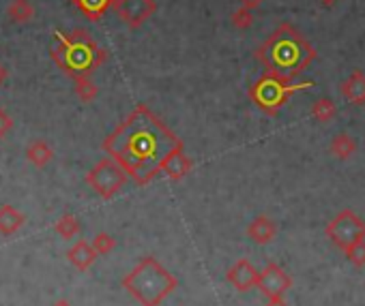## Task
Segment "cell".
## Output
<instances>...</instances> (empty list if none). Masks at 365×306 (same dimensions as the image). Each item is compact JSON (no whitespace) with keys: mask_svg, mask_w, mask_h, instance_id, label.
<instances>
[{"mask_svg":"<svg viewBox=\"0 0 365 306\" xmlns=\"http://www.w3.org/2000/svg\"><path fill=\"white\" fill-rule=\"evenodd\" d=\"M106 148L125 172L140 185H146L155 174L164 169L170 154L181 148V139L146 105H137L110 135Z\"/></svg>","mask_w":365,"mask_h":306,"instance_id":"6da1fadb","label":"cell"},{"mask_svg":"<svg viewBox=\"0 0 365 306\" xmlns=\"http://www.w3.org/2000/svg\"><path fill=\"white\" fill-rule=\"evenodd\" d=\"M254 56L265 67V71L297 80L316 60L318 51L303 37L299 28L284 22L269 34V39L254 51Z\"/></svg>","mask_w":365,"mask_h":306,"instance_id":"7a4b0ae2","label":"cell"},{"mask_svg":"<svg viewBox=\"0 0 365 306\" xmlns=\"http://www.w3.org/2000/svg\"><path fill=\"white\" fill-rule=\"evenodd\" d=\"M52 58L69 78L93 75L108 60V51L99 47L97 41L84 28L71 32H56V47L52 49Z\"/></svg>","mask_w":365,"mask_h":306,"instance_id":"3957f363","label":"cell"},{"mask_svg":"<svg viewBox=\"0 0 365 306\" xmlns=\"http://www.w3.org/2000/svg\"><path fill=\"white\" fill-rule=\"evenodd\" d=\"M309 86H314V84L311 82L297 84L294 80H288V78H282L277 73H271V71H265V73L250 86L247 95L260 112L275 116L286 105L290 95L299 93V90H307Z\"/></svg>","mask_w":365,"mask_h":306,"instance_id":"277c9868","label":"cell"},{"mask_svg":"<svg viewBox=\"0 0 365 306\" xmlns=\"http://www.w3.org/2000/svg\"><path fill=\"white\" fill-rule=\"evenodd\" d=\"M327 233L333 238L335 244H340L344 248H353L365 238V225L351 210H344L331 223H329Z\"/></svg>","mask_w":365,"mask_h":306,"instance_id":"5b68a950","label":"cell"},{"mask_svg":"<svg viewBox=\"0 0 365 306\" xmlns=\"http://www.w3.org/2000/svg\"><path fill=\"white\" fill-rule=\"evenodd\" d=\"M114 9L120 22H125L131 30H135L151 20L157 11V5H155V0H116Z\"/></svg>","mask_w":365,"mask_h":306,"instance_id":"8992f818","label":"cell"},{"mask_svg":"<svg viewBox=\"0 0 365 306\" xmlns=\"http://www.w3.org/2000/svg\"><path fill=\"white\" fill-rule=\"evenodd\" d=\"M91 183L95 185V189L101 193V195H114L120 187H123L125 183V174L120 172L116 165L108 163V161H103V163H99L91 176Z\"/></svg>","mask_w":365,"mask_h":306,"instance_id":"52a82bcc","label":"cell"},{"mask_svg":"<svg viewBox=\"0 0 365 306\" xmlns=\"http://www.w3.org/2000/svg\"><path fill=\"white\" fill-rule=\"evenodd\" d=\"M342 97L351 101L353 105H363L365 103V73L355 69L353 73L342 82Z\"/></svg>","mask_w":365,"mask_h":306,"instance_id":"ba28073f","label":"cell"},{"mask_svg":"<svg viewBox=\"0 0 365 306\" xmlns=\"http://www.w3.org/2000/svg\"><path fill=\"white\" fill-rule=\"evenodd\" d=\"M71 3L89 17L91 22H97L103 17L108 9L116 7V0H71Z\"/></svg>","mask_w":365,"mask_h":306,"instance_id":"9c48e42d","label":"cell"},{"mask_svg":"<svg viewBox=\"0 0 365 306\" xmlns=\"http://www.w3.org/2000/svg\"><path fill=\"white\" fill-rule=\"evenodd\" d=\"M191 167V161L183 154V146L177 148L175 152L170 154V158L164 163V172L172 178V180H181Z\"/></svg>","mask_w":365,"mask_h":306,"instance_id":"30bf717a","label":"cell"},{"mask_svg":"<svg viewBox=\"0 0 365 306\" xmlns=\"http://www.w3.org/2000/svg\"><path fill=\"white\" fill-rule=\"evenodd\" d=\"M7 15L15 24H26L34 17V7L28 0H11V5L7 7Z\"/></svg>","mask_w":365,"mask_h":306,"instance_id":"8fae6325","label":"cell"},{"mask_svg":"<svg viewBox=\"0 0 365 306\" xmlns=\"http://www.w3.org/2000/svg\"><path fill=\"white\" fill-rule=\"evenodd\" d=\"M311 116H314L318 122H331L338 116V105L331 99L322 97L311 105Z\"/></svg>","mask_w":365,"mask_h":306,"instance_id":"7c38bea8","label":"cell"},{"mask_svg":"<svg viewBox=\"0 0 365 306\" xmlns=\"http://www.w3.org/2000/svg\"><path fill=\"white\" fill-rule=\"evenodd\" d=\"M273 233H275V225L267 217H260L250 225V236L256 242H269L273 238Z\"/></svg>","mask_w":365,"mask_h":306,"instance_id":"4fadbf2b","label":"cell"},{"mask_svg":"<svg viewBox=\"0 0 365 306\" xmlns=\"http://www.w3.org/2000/svg\"><path fill=\"white\" fill-rule=\"evenodd\" d=\"M76 82V95L82 99V101H86V103H91L95 97H97V93H99V88H97V84L91 80V75H84V78H76L74 80Z\"/></svg>","mask_w":365,"mask_h":306,"instance_id":"5bb4252c","label":"cell"},{"mask_svg":"<svg viewBox=\"0 0 365 306\" xmlns=\"http://www.w3.org/2000/svg\"><path fill=\"white\" fill-rule=\"evenodd\" d=\"M355 150H357V146H355V141L349 135H338L333 139V143H331V152L338 158H349V156L355 154Z\"/></svg>","mask_w":365,"mask_h":306,"instance_id":"9a60e30c","label":"cell"},{"mask_svg":"<svg viewBox=\"0 0 365 306\" xmlns=\"http://www.w3.org/2000/svg\"><path fill=\"white\" fill-rule=\"evenodd\" d=\"M256 22V17L252 13V9L247 7H239L232 15H230V24L236 28V30H250Z\"/></svg>","mask_w":365,"mask_h":306,"instance_id":"2e32d148","label":"cell"},{"mask_svg":"<svg viewBox=\"0 0 365 306\" xmlns=\"http://www.w3.org/2000/svg\"><path fill=\"white\" fill-rule=\"evenodd\" d=\"M11 129V118L0 110V135H5Z\"/></svg>","mask_w":365,"mask_h":306,"instance_id":"e0dca14e","label":"cell"},{"mask_svg":"<svg viewBox=\"0 0 365 306\" xmlns=\"http://www.w3.org/2000/svg\"><path fill=\"white\" fill-rule=\"evenodd\" d=\"M47 154H49V152H47V148H43L41 143H39V146H34V148H32V156L37 158L39 163H41V161H45V158H47Z\"/></svg>","mask_w":365,"mask_h":306,"instance_id":"ac0fdd59","label":"cell"},{"mask_svg":"<svg viewBox=\"0 0 365 306\" xmlns=\"http://www.w3.org/2000/svg\"><path fill=\"white\" fill-rule=\"evenodd\" d=\"M263 3H265V0H239V5H241V7H247V9H252V11L258 9Z\"/></svg>","mask_w":365,"mask_h":306,"instance_id":"d6986e66","label":"cell"},{"mask_svg":"<svg viewBox=\"0 0 365 306\" xmlns=\"http://www.w3.org/2000/svg\"><path fill=\"white\" fill-rule=\"evenodd\" d=\"M7 75H9V71H7V67L0 62V86H3L5 82H7Z\"/></svg>","mask_w":365,"mask_h":306,"instance_id":"ffe728a7","label":"cell"},{"mask_svg":"<svg viewBox=\"0 0 365 306\" xmlns=\"http://www.w3.org/2000/svg\"><path fill=\"white\" fill-rule=\"evenodd\" d=\"M340 3V0H320V5L324 7V9H331V7H335Z\"/></svg>","mask_w":365,"mask_h":306,"instance_id":"44dd1931","label":"cell"}]
</instances>
